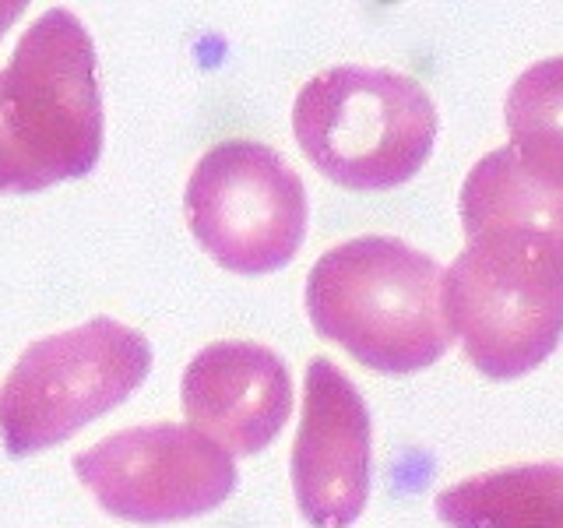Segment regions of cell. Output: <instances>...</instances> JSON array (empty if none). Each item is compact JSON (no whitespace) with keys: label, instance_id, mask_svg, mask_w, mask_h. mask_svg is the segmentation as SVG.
I'll list each match as a JSON object with an SVG mask.
<instances>
[{"label":"cell","instance_id":"cell-1","mask_svg":"<svg viewBox=\"0 0 563 528\" xmlns=\"http://www.w3.org/2000/svg\"><path fill=\"white\" fill-rule=\"evenodd\" d=\"M317 334L377 374H416L451 345L440 264L391 237H356L317 257L307 278Z\"/></svg>","mask_w":563,"mask_h":528},{"label":"cell","instance_id":"cell-2","mask_svg":"<svg viewBox=\"0 0 563 528\" xmlns=\"http://www.w3.org/2000/svg\"><path fill=\"white\" fill-rule=\"evenodd\" d=\"M444 310L486 377L536 370L563 339V237L539 226L472 233L444 275Z\"/></svg>","mask_w":563,"mask_h":528},{"label":"cell","instance_id":"cell-3","mask_svg":"<svg viewBox=\"0 0 563 528\" xmlns=\"http://www.w3.org/2000/svg\"><path fill=\"white\" fill-rule=\"evenodd\" d=\"M0 138L32 190L92 173L102 155L96 50L75 11L49 8L0 70Z\"/></svg>","mask_w":563,"mask_h":528},{"label":"cell","instance_id":"cell-4","mask_svg":"<svg viewBox=\"0 0 563 528\" xmlns=\"http://www.w3.org/2000/svg\"><path fill=\"white\" fill-rule=\"evenodd\" d=\"M299 148L328 180L387 190L422 169L437 141V110L419 81L384 67H331L299 88Z\"/></svg>","mask_w":563,"mask_h":528},{"label":"cell","instance_id":"cell-5","mask_svg":"<svg viewBox=\"0 0 563 528\" xmlns=\"http://www.w3.org/2000/svg\"><path fill=\"white\" fill-rule=\"evenodd\" d=\"M148 370V339L113 317L46 334L18 356L0 387V440L14 458L60 444L137 392Z\"/></svg>","mask_w":563,"mask_h":528},{"label":"cell","instance_id":"cell-6","mask_svg":"<svg viewBox=\"0 0 563 528\" xmlns=\"http://www.w3.org/2000/svg\"><path fill=\"white\" fill-rule=\"evenodd\" d=\"M184 208L194 240L236 275L278 272L307 237V187L261 141L208 148L187 180Z\"/></svg>","mask_w":563,"mask_h":528},{"label":"cell","instance_id":"cell-7","mask_svg":"<svg viewBox=\"0 0 563 528\" xmlns=\"http://www.w3.org/2000/svg\"><path fill=\"white\" fill-rule=\"evenodd\" d=\"M75 472L102 510L137 525L208 515L236 490L233 454L184 422L120 430L75 454Z\"/></svg>","mask_w":563,"mask_h":528},{"label":"cell","instance_id":"cell-8","mask_svg":"<svg viewBox=\"0 0 563 528\" xmlns=\"http://www.w3.org/2000/svg\"><path fill=\"white\" fill-rule=\"evenodd\" d=\"M292 490L313 528H349L369 497V413L339 366H307L303 419L292 444Z\"/></svg>","mask_w":563,"mask_h":528},{"label":"cell","instance_id":"cell-9","mask_svg":"<svg viewBox=\"0 0 563 528\" xmlns=\"http://www.w3.org/2000/svg\"><path fill=\"white\" fill-rule=\"evenodd\" d=\"M180 398L198 433L233 454H257L286 427L292 381L268 345L211 342L187 363Z\"/></svg>","mask_w":563,"mask_h":528},{"label":"cell","instance_id":"cell-10","mask_svg":"<svg viewBox=\"0 0 563 528\" xmlns=\"http://www.w3.org/2000/svg\"><path fill=\"white\" fill-rule=\"evenodd\" d=\"M433 504L448 528H563V462L472 475Z\"/></svg>","mask_w":563,"mask_h":528},{"label":"cell","instance_id":"cell-11","mask_svg":"<svg viewBox=\"0 0 563 528\" xmlns=\"http://www.w3.org/2000/svg\"><path fill=\"white\" fill-rule=\"evenodd\" d=\"M465 237L486 226H539L563 237V190L536 180L510 145L483 155L462 187Z\"/></svg>","mask_w":563,"mask_h":528},{"label":"cell","instance_id":"cell-12","mask_svg":"<svg viewBox=\"0 0 563 528\" xmlns=\"http://www.w3.org/2000/svg\"><path fill=\"white\" fill-rule=\"evenodd\" d=\"M507 131L518 163L563 190V57L539 61L510 85Z\"/></svg>","mask_w":563,"mask_h":528},{"label":"cell","instance_id":"cell-13","mask_svg":"<svg viewBox=\"0 0 563 528\" xmlns=\"http://www.w3.org/2000/svg\"><path fill=\"white\" fill-rule=\"evenodd\" d=\"M18 11H22V4H0V32H4L14 22Z\"/></svg>","mask_w":563,"mask_h":528}]
</instances>
